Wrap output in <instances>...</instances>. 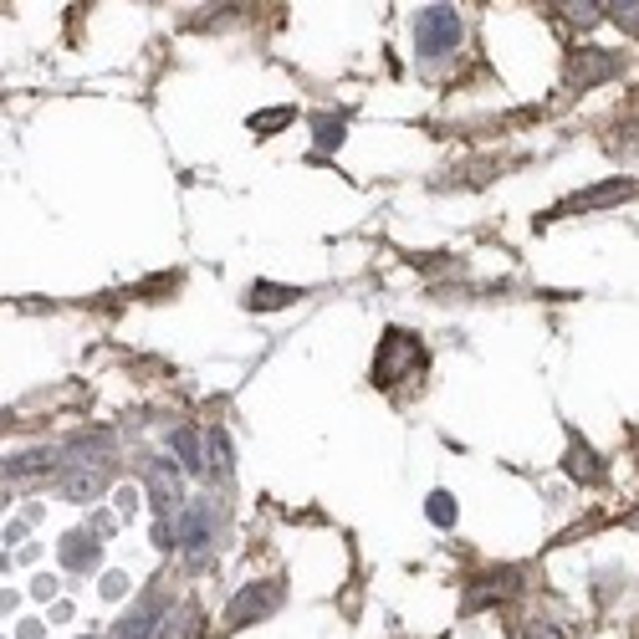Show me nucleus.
Here are the masks:
<instances>
[{
  "label": "nucleus",
  "mask_w": 639,
  "mask_h": 639,
  "mask_svg": "<svg viewBox=\"0 0 639 639\" xmlns=\"http://www.w3.org/2000/svg\"><path fill=\"white\" fill-rule=\"evenodd\" d=\"M625 72V56L609 52V47H584V52L568 56V82L573 87H599V82L619 78Z\"/></svg>",
  "instance_id": "39448f33"
},
{
  "label": "nucleus",
  "mask_w": 639,
  "mask_h": 639,
  "mask_svg": "<svg viewBox=\"0 0 639 639\" xmlns=\"http://www.w3.org/2000/svg\"><path fill=\"white\" fill-rule=\"evenodd\" d=\"M205 451H210V471H215V476L230 481V440H226V430H220V425L205 435Z\"/></svg>",
  "instance_id": "dca6fc26"
},
{
  "label": "nucleus",
  "mask_w": 639,
  "mask_h": 639,
  "mask_svg": "<svg viewBox=\"0 0 639 639\" xmlns=\"http://www.w3.org/2000/svg\"><path fill=\"white\" fill-rule=\"evenodd\" d=\"M563 466H568V476L573 481H584V486H604V461L594 455V445L588 440H578V435H568V455H563Z\"/></svg>",
  "instance_id": "9d476101"
},
{
  "label": "nucleus",
  "mask_w": 639,
  "mask_h": 639,
  "mask_svg": "<svg viewBox=\"0 0 639 639\" xmlns=\"http://www.w3.org/2000/svg\"><path fill=\"white\" fill-rule=\"evenodd\" d=\"M461 37H466V21H461V11L455 6H425L420 11V21H414V47L425 56H445L461 47Z\"/></svg>",
  "instance_id": "f03ea898"
},
{
  "label": "nucleus",
  "mask_w": 639,
  "mask_h": 639,
  "mask_svg": "<svg viewBox=\"0 0 639 639\" xmlns=\"http://www.w3.org/2000/svg\"><path fill=\"white\" fill-rule=\"evenodd\" d=\"M420 363H425L420 338L404 333V328H389V333L379 338V353H373V384H400V379H410Z\"/></svg>",
  "instance_id": "f257e3e1"
},
{
  "label": "nucleus",
  "mask_w": 639,
  "mask_h": 639,
  "mask_svg": "<svg viewBox=\"0 0 639 639\" xmlns=\"http://www.w3.org/2000/svg\"><path fill=\"white\" fill-rule=\"evenodd\" d=\"M68 502H97L107 492V461H72L62 476H56Z\"/></svg>",
  "instance_id": "0eeeda50"
},
{
  "label": "nucleus",
  "mask_w": 639,
  "mask_h": 639,
  "mask_svg": "<svg viewBox=\"0 0 639 639\" xmlns=\"http://www.w3.org/2000/svg\"><path fill=\"white\" fill-rule=\"evenodd\" d=\"M31 594H37V599H52L56 584H52V578H37V584H31Z\"/></svg>",
  "instance_id": "393cba45"
},
{
  "label": "nucleus",
  "mask_w": 639,
  "mask_h": 639,
  "mask_svg": "<svg viewBox=\"0 0 639 639\" xmlns=\"http://www.w3.org/2000/svg\"><path fill=\"white\" fill-rule=\"evenodd\" d=\"M522 639H568V635H563L553 619H527V635Z\"/></svg>",
  "instance_id": "4be33fe9"
},
{
  "label": "nucleus",
  "mask_w": 639,
  "mask_h": 639,
  "mask_svg": "<svg viewBox=\"0 0 639 639\" xmlns=\"http://www.w3.org/2000/svg\"><path fill=\"white\" fill-rule=\"evenodd\" d=\"M609 16H614V21H619L625 31H635V37H639V0H614Z\"/></svg>",
  "instance_id": "aec40b11"
},
{
  "label": "nucleus",
  "mask_w": 639,
  "mask_h": 639,
  "mask_svg": "<svg viewBox=\"0 0 639 639\" xmlns=\"http://www.w3.org/2000/svg\"><path fill=\"white\" fill-rule=\"evenodd\" d=\"M154 639H185V625H174V619H169V625H164Z\"/></svg>",
  "instance_id": "a878e982"
},
{
  "label": "nucleus",
  "mask_w": 639,
  "mask_h": 639,
  "mask_svg": "<svg viewBox=\"0 0 639 639\" xmlns=\"http://www.w3.org/2000/svg\"><path fill=\"white\" fill-rule=\"evenodd\" d=\"M128 594V573H103V599H123Z\"/></svg>",
  "instance_id": "5701e85b"
},
{
  "label": "nucleus",
  "mask_w": 639,
  "mask_h": 639,
  "mask_svg": "<svg viewBox=\"0 0 639 639\" xmlns=\"http://www.w3.org/2000/svg\"><path fill=\"white\" fill-rule=\"evenodd\" d=\"M287 599V584L281 578H261V584H246L236 594V599L226 604V629H246V625H256V619H267L277 604Z\"/></svg>",
  "instance_id": "7ed1b4c3"
},
{
  "label": "nucleus",
  "mask_w": 639,
  "mask_h": 639,
  "mask_svg": "<svg viewBox=\"0 0 639 639\" xmlns=\"http://www.w3.org/2000/svg\"><path fill=\"white\" fill-rule=\"evenodd\" d=\"M52 471H56V451H27L6 461V481H37V476H52Z\"/></svg>",
  "instance_id": "ddd939ff"
},
{
  "label": "nucleus",
  "mask_w": 639,
  "mask_h": 639,
  "mask_svg": "<svg viewBox=\"0 0 639 639\" xmlns=\"http://www.w3.org/2000/svg\"><path fill=\"white\" fill-rule=\"evenodd\" d=\"M37 522H41V506L31 502L27 512H21V517H16L11 527H6V543H21V537H27V527H37Z\"/></svg>",
  "instance_id": "412c9836"
},
{
  "label": "nucleus",
  "mask_w": 639,
  "mask_h": 639,
  "mask_svg": "<svg viewBox=\"0 0 639 639\" xmlns=\"http://www.w3.org/2000/svg\"><path fill=\"white\" fill-rule=\"evenodd\" d=\"M21 639H41V625H21Z\"/></svg>",
  "instance_id": "cd10ccee"
},
{
  "label": "nucleus",
  "mask_w": 639,
  "mask_h": 639,
  "mask_svg": "<svg viewBox=\"0 0 639 639\" xmlns=\"http://www.w3.org/2000/svg\"><path fill=\"white\" fill-rule=\"evenodd\" d=\"M185 471L174 466V461H148V471H144V481H148V502H154V512H159V522H169L174 517V506L185 502ZM185 512V506H179Z\"/></svg>",
  "instance_id": "423d86ee"
},
{
  "label": "nucleus",
  "mask_w": 639,
  "mask_h": 639,
  "mask_svg": "<svg viewBox=\"0 0 639 639\" xmlns=\"http://www.w3.org/2000/svg\"><path fill=\"white\" fill-rule=\"evenodd\" d=\"M635 522H639V517H635Z\"/></svg>",
  "instance_id": "c85d7f7f"
},
{
  "label": "nucleus",
  "mask_w": 639,
  "mask_h": 639,
  "mask_svg": "<svg viewBox=\"0 0 639 639\" xmlns=\"http://www.w3.org/2000/svg\"><path fill=\"white\" fill-rule=\"evenodd\" d=\"M56 558H62V568H72V573H93L97 558H103V547L93 543V533H68L56 543Z\"/></svg>",
  "instance_id": "9b49d317"
},
{
  "label": "nucleus",
  "mask_w": 639,
  "mask_h": 639,
  "mask_svg": "<svg viewBox=\"0 0 639 639\" xmlns=\"http://www.w3.org/2000/svg\"><path fill=\"white\" fill-rule=\"evenodd\" d=\"M517 578L522 573L517 568H496V573H481L476 584L466 588V614H476V609H486V604H502V599H512L517 594Z\"/></svg>",
  "instance_id": "1a4fd4ad"
},
{
  "label": "nucleus",
  "mask_w": 639,
  "mask_h": 639,
  "mask_svg": "<svg viewBox=\"0 0 639 639\" xmlns=\"http://www.w3.org/2000/svg\"><path fill=\"white\" fill-rule=\"evenodd\" d=\"M210 543H215V506L210 502H185V512L174 517V547H185L189 558L200 563Z\"/></svg>",
  "instance_id": "20e7f679"
},
{
  "label": "nucleus",
  "mask_w": 639,
  "mask_h": 639,
  "mask_svg": "<svg viewBox=\"0 0 639 639\" xmlns=\"http://www.w3.org/2000/svg\"><path fill=\"white\" fill-rule=\"evenodd\" d=\"M113 527H118V517H113V512H97V517H93V533H97V537H107Z\"/></svg>",
  "instance_id": "b1692460"
},
{
  "label": "nucleus",
  "mask_w": 639,
  "mask_h": 639,
  "mask_svg": "<svg viewBox=\"0 0 639 639\" xmlns=\"http://www.w3.org/2000/svg\"><path fill=\"white\" fill-rule=\"evenodd\" d=\"M312 128H318V148H338V144H343V128H348V123L333 118V113H318V118H312Z\"/></svg>",
  "instance_id": "6ab92c4d"
},
{
  "label": "nucleus",
  "mask_w": 639,
  "mask_h": 639,
  "mask_svg": "<svg viewBox=\"0 0 639 639\" xmlns=\"http://www.w3.org/2000/svg\"><path fill=\"white\" fill-rule=\"evenodd\" d=\"M138 506V496H134V486H128V492H118V512H134Z\"/></svg>",
  "instance_id": "bb28decb"
},
{
  "label": "nucleus",
  "mask_w": 639,
  "mask_h": 639,
  "mask_svg": "<svg viewBox=\"0 0 639 639\" xmlns=\"http://www.w3.org/2000/svg\"><path fill=\"white\" fill-rule=\"evenodd\" d=\"M174 451H179V471H189V476H200V471H205V461H200V435H195L189 425L174 430Z\"/></svg>",
  "instance_id": "4468645a"
},
{
  "label": "nucleus",
  "mask_w": 639,
  "mask_h": 639,
  "mask_svg": "<svg viewBox=\"0 0 639 639\" xmlns=\"http://www.w3.org/2000/svg\"><path fill=\"white\" fill-rule=\"evenodd\" d=\"M553 11H563V21H573V27H594L609 6H599V0H563V6H553Z\"/></svg>",
  "instance_id": "2eb2a0df"
},
{
  "label": "nucleus",
  "mask_w": 639,
  "mask_h": 639,
  "mask_svg": "<svg viewBox=\"0 0 639 639\" xmlns=\"http://www.w3.org/2000/svg\"><path fill=\"white\" fill-rule=\"evenodd\" d=\"M287 123H292V107H267V113H251L246 128H251L256 138H271L277 128H287Z\"/></svg>",
  "instance_id": "f3484780"
},
{
  "label": "nucleus",
  "mask_w": 639,
  "mask_h": 639,
  "mask_svg": "<svg viewBox=\"0 0 639 639\" xmlns=\"http://www.w3.org/2000/svg\"><path fill=\"white\" fill-rule=\"evenodd\" d=\"M297 297H302V287H281V281H251L246 307H251V312H277V307H292Z\"/></svg>",
  "instance_id": "f8f14e48"
},
{
  "label": "nucleus",
  "mask_w": 639,
  "mask_h": 639,
  "mask_svg": "<svg viewBox=\"0 0 639 639\" xmlns=\"http://www.w3.org/2000/svg\"><path fill=\"white\" fill-rule=\"evenodd\" d=\"M635 195H639L635 179H599V185L578 189L573 200H563L558 215H568V210H609V205H625V200H635Z\"/></svg>",
  "instance_id": "6e6552de"
},
{
  "label": "nucleus",
  "mask_w": 639,
  "mask_h": 639,
  "mask_svg": "<svg viewBox=\"0 0 639 639\" xmlns=\"http://www.w3.org/2000/svg\"><path fill=\"white\" fill-rule=\"evenodd\" d=\"M425 517L435 522V527H451L455 522V496L451 492H430L425 496Z\"/></svg>",
  "instance_id": "a211bd4d"
}]
</instances>
